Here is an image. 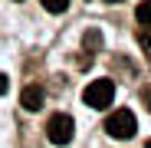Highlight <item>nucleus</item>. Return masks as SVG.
<instances>
[{
	"label": "nucleus",
	"instance_id": "f257e3e1",
	"mask_svg": "<svg viewBox=\"0 0 151 148\" xmlns=\"http://www.w3.org/2000/svg\"><path fill=\"white\" fill-rule=\"evenodd\" d=\"M105 132L112 135V138H118V142H125V138H132L135 132H138V122H135V112L132 109H115L109 118H105Z\"/></svg>",
	"mask_w": 151,
	"mask_h": 148
},
{
	"label": "nucleus",
	"instance_id": "f03ea898",
	"mask_svg": "<svg viewBox=\"0 0 151 148\" xmlns=\"http://www.w3.org/2000/svg\"><path fill=\"white\" fill-rule=\"evenodd\" d=\"M112 99H115V82L112 79H92L82 92V102L89 109H109Z\"/></svg>",
	"mask_w": 151,
	"mask_h": 148
},
{
	"label": "nucleus",
	"instance_id": "7ed1b4c3",
	"mask_svg": "<svg viewBox=\"0 0 151 148\" xmlns=\"http://www.w3.org/2000/svg\"><path fill=\"white\" fill-rule=\"evenodd\" d=\"M72 132H76L72 115H66V112L49 115V122H46V138L53 142V145H69V142H72Z\"/></svg>",
	"mask_w": 151,
	"mask_h": 148
},
{
	"label": "nucleus",
	"instance_id": "20e7f679",
	"mask_svg": "<svg viewBox=\"0 0 151 148\" xmlns=\"http://www.w3.org/2000/svg\"><path fill=\"white\" fill-rule=\"evenodd\" d=\"M43 102H46V92H43V86H36V82L27 86V89L20 92V105L27 109V112H40Z\"/></svg>",
	"mask_w": 151,
	"mask_h": 148
},
{
	"label": "nucleus",
	"instance_id": "39448f33",
	"mask_svg": "<svg viewBox=\"0 0 151 148\" xmlns=\"http://www.w3.org/2000/svg\"><path fill=\"white\" fill-rule=\"evenodd\" d=\"M135 20L141 23V27H151V0H141V4L135 7Z\"/></svg>",
	"mask_w": 151,
	"mask_h": 148
},
{
	"label": "nucleus",
	"instance_id": "423d86ee",
	"mask_svg": "<svg viewBox=\"0 0 151 148\" xmlns=\"http://www.w3.org/2000/svg\"><path fill=\"white\" fill-rule=\"evenodd\" d=\"M43 4V10H49V13H66L69 10V0H40Z\"/></svg>",
	"mask_w": 151,
	"mask_h": 148
},
{
	"label": "nucleus",
	"instance_id": "0eeeda50",
	"mask_svg": "<svg viewBox=\"0 0 151 148\" xmlns=\"http://www.w3.org/2000/svg\"><path fill=\"white\" fill-rule=\"evenodd\" d=\"M138 43L141 46H151V27H141L138 30Z\"/></svg>",
	"mask_w": 151,
	"mask_h": 148
},
{
	"label": "nucleus",
	"instance_id": "6e6552de",
	"mask_svg": "<svg viewBox=\"0 0 151 148\" xmlns=\"http://www.w3.org/2000/svg\"><path fill=\"white\" fill-rule=\"evenodd\" d=\"M95 46H99V33L89 30V33H86V49H95Z\"/></svg>",
	"mask_w": 151,
	"mask_h": 148
},
{
	"label": "nucleus",
	"instance_id": "1a4fd4ad",
	"mask_svg": "<svg viewBox=\"0 0 151 148\" xmlns=\"http://www.w3.org/2000/svg\"><path fill=\"white\" fill-rule=\"evenodd\" d=\"M141 99H145V105L151 109V89H141Z\"/></svg>",
	"mask_w": 151,
	"mask_h": 148
},
{
	"label": "nucleus",
	"instance_id": "9d476101",
	"mask_svg": "<svg viewBox=\"0 0 151 148\" xmlns=\"http://www.w3.org/2000/svg\"><path fill=\"white\" fill-rule=\"evenodd\" d=\"M7 86H10V82H7V76H4V72H0V95L7 92Z\"/></svg>",
	"mask_w": 151,
	"mask_h": 148
},
{
	"label": "nucleus",
	"instance_id": "9b49d317",
	"mask_svg": "<svg viewBox=\"0 0 151 148\" xmlns=\"http://www.w3.org/2000/svg\"><path fill=\"white\" fill-rule=\"evenodd\" d=\"M105 4H122V0H105Z\"/></svg>",
	"mask_w": 151,
	"mask_h": 148
},
{
	"label": "nucleus",
	"instance_id": "f8f14e48",
	"mask_svg": "<svg viewBox=\"0 0 151 148\" xmlns=\"http://www.w3.org/2000/svg\"><path fill=\"white\" fill-rule=\"evenodd\" d=\"M145 148H151V138H148V142H145Z\"/></svg>",
	"mask_w": 151,
	"mask_h": 148
}]
</instances>
